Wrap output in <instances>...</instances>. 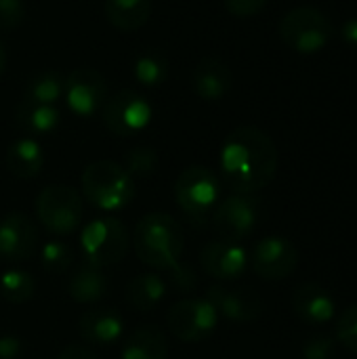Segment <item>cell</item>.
<instances>
[{"instance_id":"1","label":"cell","mask_w":357,"mask_h":359,"mask_svg":"<svg viewBox=\"0 0 357 359\" xmlns=\"http://www.w3.org/2000/svg\"><path fill=\"white\" fill-rule=\"evenodd\" d=\"M278 170V149L267 133L257 126L231 130L221 147V175L236 194H257L267 187Z\"/></svg>"},{"instance_id":"2","label":"cell","mask_w":357,"mask_h":359,"mask_svg":"<svg viewBox=\"0 0 357 359\" xmlns=\"http://www.w3.org/2000/svg\"><path fill=\"white\" fill-rule=\"evenodd\" d=\"M183 246V227L166 212H149L135 227L137 257L154 269H173L181 259Z\"/></svg>"},{"instance_id":"3","label":"cell","mask_w":357,"mask_h":359,"mask_svg":"<svg viewBox=\"0 0 357 359\" xmlns=\"http://www.w3.org/2000/svg\"><path fill=\"white\" fill-rule=\"evenodd\" d=\"M82 191L86 200L101 210H120L135 198V179L112 160H95L82 172Z\"/></svg>"},{"instance_id":"4","label":"cell","mask_w":357,"mask_h":359,"mask_svg":"<svg viewBox=\"0 0 357 359\" xmlns=\"http://www.w3.org/2000/svg\"><path fill=\"white\" fill-rule=\"evenodd\" d=\"M280 36L292 50L301 55L320 53L332 38L330 19L314 6H299L284 15Z\"/></svg>"},{"instance_id":"5","label":"cell","mask_w":357,"mask_h":359,"mask_svg":"<svg viewBox=\"0 0 357 359\" xmlns=\"http://www.w3.org/2000/svg\"><path fill=\"white\" fill-rule=\"evenodd\" d=\"M221 183L217 175L204 166L185 168L175 181V200L181 210L196 223L204 221L210 210L219 204Z\"/></svg>"},{"instance_id":"6","label":"cell","mask_w":357,"mask_h":359,"mask_svg":"<svg viewBox=\"0 0 357 359\" xmlns=\"http://www.w3.org/2000/svg\"><path fill=\"white\" fill-rule=\"evenodd\" d=\"M130 246L126 227L112 217L90 221L82 231V250L93 267H109L120 263Z\"/></svg>"},{"instance_id":"7","label":"cell","mask_w":357,"mask_h":359,"mask_svg":"<svg viewBox=\"0 0 357 359\" xmlns=\"http://www.w3.org/2000/svg\"><path fill=\"white\" fill-rule=\"evenodd\" d=\"M40 223L53 233H72L82 223L84 204L80 194L67 185H48L36 198Z\"/></svg>"},{"instance_id":"8","label":"cell","mask_w":357,"mask_h":359,"mask_svg":"<svg viewBox=\"0 0 357 359\" xmlns=\"http://www.w3.org/2000/svg\"><path fill=\"white\" fill-rule=\"evenodd\" d=\"M259 221V200L252 194H231L213 210V225L221 240L240 242L248 238Z\"/></svg>"},{"instance_id":"9","label":"cell","mask_w":357,"mask_h":359,"mask_svg":"<svg viewBox=\"0 0 357 359\" xmlns=\"http://www.w3.org/2000/svg\"><path fill=\"white\" fill-rule=\"evenodd\" d=\"M166 322L179 341L200 343L217 328L219 313L206 299H185L168 309Z\"/></svg>"},{"instance_id":"10","label":"cell","mask_w":357,"mask_h":359,"mask_svg":"<svg viewBox=\"0 0 357 359\" xmlns=\"http://www.w3.org/2000/svg\"><path fill=\"white\" fill-rule=\"evenodd\" d=\"M101 116L107 130H112L114 135L128 137L149 124L151 105L135 90H120L114 97H107L101 107Z\"/></svg>"},{"instance_id":"11","label":"cell","mask_w":357,"mask_h":359,"mask_svg":"<svg viewBox=\"0 0 357 359\" xmlns=\"http://www.w3.org/2000/svg\"><path fill=\"white\" fill-rule=\"evenodd\" d=\"M63 95L67 99L69 109L76 116L86 118L101 111L103 103L107 101V84L97 69L78 67L67 76L63 84Z\"/></svg>"},{"instance_id":"12","label":"cell","mask_w":357,"mask_h":359,"mask_svg":"<svg viewBox=\"0 0 357 359\" xmlns=\"http://www.w3.org/2000/svg\"><path fill=\"white\" fill-rule=\"evenodd\" d=\"M248 261L257 276L265 280H284L297 269L299 252L295 244L288 242L286 238L271 236V238L257 242Z\"/></svg>"},{"instance_id":"13","label":"cell","mask_w":357,"mask_h":359,"mask_svg":"<svg viewBox=\"0 0 357 359\" xmlns=\"http://www.w3.org/2000/svg\"><path fill=\"white\" fill-rule=\"evenodd\" d=\"M38 242V231L32 219L23 212H8L0 221V259L6 263L27 261Z\"/></svg>"},{"instance_id":"14","label":"cell","mask_w":357,"mask_h":359,"mask_svg":"<svg viewBox=\"0 0 357 359\" xmlns=\"http://www.w3.org/2000/svg\"><path fill=\"white\" fill-rule=\"evenodd\" d=\"M200 263L210 278L217 280H238L248 267V255L238 242L217 240L202 248Z\"/></svg>"},{"instance_id":"15","label":"cell","mask_w":357,"mask_h":359,"mask_svg":"<svg viewBox=\"0 0 357 359\" xmlns=\"http://www.w3.org/2000/svg\"><path fill=\"white\" fill-rule=\"evenodd\" d=\"M206 301L217 309L219 316H225L234 322H252L263 313V301L250 288L213 286L206 294Z\"/></svg>"},{"instance_id":"16","label":"cell","mask_w":357,"mask_h":359,"mask_svg":"<svg viewBox=\"0 0 357 359\" xmlns=\"http://www.w3.org/2000/svg\"><path fill=\"white\" fill-rule=\"evenodd\" d=\"M124 328L122 316L112 307H99L82 313L78 322V332L82 341L93 345H112L120 339Z\"/></svg>"},{"instance_id":"17","label":"cell","mask_w":357,"mask_h":359,"mask_svg":"<svg viewBox=\"0 0 357 359\" xmlns=\"http://www.w3.org/2000/svg\"><path fill=\"white\" fill-rule=\"evenodd\" d=\"M292 309L303 322L320 326V324H326L335 316V301L326 288L309 282L295 290Z\"/></svg>"},{"instance_id":"18","label":"cell","mask_w":357,"mask_h":359,"mask_svg":"<svg viewBox=\"0 0 357 359\" xmlns=\"http://www.w3.org/2000/svg\"><path fill=\"white\" fill-rule=\"evenodd\" d=\"M191 86L200 99L217 101L231 88V72L221 59L206 57L196 65L191 74Z\"/></svg>"},{"instance_id":"19","label":"cell","mask_w":357,"mask_h":359,"mask_svg":"<svg viewBox=\"0 0 357 359\" xmlns=\"http://www.w3.org/2000/svg\"><path fill=\"white\" fill-rule=\"evenodd\" d=\"M44 154L34 139H17L6 149V168L19 179H32L42 170Z\"/></svg>"},{"instance_id":"20","label":"cell","mask_w":357,"mask_h":359,"mask_svg":"<svg viewBox=\"0 0 357 359\" xmlns=\"http://www.w3.org/2000/svg\"><path fill=\"white\" fill-rule=\"evenodd\" d=\"M168 341L156 326H143L130 334L122 347V359H166Z\"/></svg>"},{"instance_id":"21","label":"cell","mask_w":357,"mask_h":359,"mask_svg":"<svg viewBox=\"0 0 357 359\" xmlns=\"http://www.w3.org/2000/svg\"><path fill=\"white\" fill-rule=\"evenodd\" d=\"M151 0H105L107 21L122 32H135L147 23Z\"/></svg>"},{"instance_id":"22","label":"cell","mask_w":357,"mask_h":359,"mask_svg":"<svg viewBox=\"0 0 357 359\" xmlns=\"http://www.w3.org/2000/svg\"><path fill=\"white\" fill-rule=\"evenodd\" d=\"M166 297V280L158 273H141L126 286V301L137 311H151Z\"/></svg>"},{"instance_id":"23","label":"cell","mask_w":357,"mask_h":359,"mask_svg":"<svg viewBox=\"0 0 357 359\" xmlns=\"http://www.w3.org/2000/svg\"><path fill=\"white\" fill-rule=\"evenodd\" d=\"M17 124L27 133H50L59 124V109L55 103H42L29 97H23L17 107Z\"/></svg>"},{"instance_id":"24","label":"cell","mask_w":357,"mask_h":359,"mask_svg":"<svg viewBox=\"0 0 357 359\" xmlns=\"http://www.w3.org/2000/svg\"><path fill=\"white\" fill-rule=\"evenodd\" d=\"M109 282L99 267L82 265L69 280V297L78 303H97L107 294Z\"/></svg>"},{"instance_id":"25","label":"cell","mask_w":357,"mask_h":359,"mask_svg":"<svg viewBox=\"0 0 357 359\" xmlns=\"http://www.w3.org/2000/svg\"><path fill=\"white\" fill-rule=\"evenodd\" d=\"M36 292V280L21 269H8L6 273H2L0 278V294L4 301L19 305L25 303L34 297Z\"/></svg>"},{"instance_id":"26","label":"cell","mask_w":357,"mask_h":359,"mask_svg":"<svg viewBox=\"0 0 357 359\" xmlns=\"http://www.w3.org/2000/svg\"><path fill=\"white\" fill-rule=\"evenodd\" d=\"M63 84H65V80L59 74L42 72L29 82V88H27L25 97L42 101V103H57V99L63 95Z\"/></svg>"},{"instance_id":"27","label":"cell","mask_w":357,"mask_h":359,"mask_svg":"<svg viewBox=\"0 0 357 359\" xmlns=\"http://www.w3.org/2000/svg\"><path fill=\"white\" fill-rule=\"evenodd\" d=\"M40 261H42V267L50 273H65L72 263H74V250L69 244L65 242H48L42 246V252H40Z\"/></svg>"},{"instance_id":"28","label":"cell","mask_w":357,"mask_h":359,"mask_svg":"<svg viewBox=\"0 0 357 359\" xmlns=\"http://www.w3.org/2000/svg\"><path fill=\"white\" fill-rule=\"evenodd\" d=\"M168 74V67H166V61L156 55V53H147V55H141L137 61H135V76L147 84V86H156L160 82H164Z\"/></svg>"},{"instance_id":"29","label":"cell","mask_w":357,"mask_h":359,"mask_svg":"<svg viewBox=\"0 0 357 359\" xmlns=\"http://www.w3.org/2000/svg\"><path fill=\"white\" fill-rule=\"evenodd\" d=\"M158 166V156L149 147H135L126 154L124 160V170L130 177H147L156 170Z\"/></svg>"},{"instance_id":"30","label":"cell","mask_w":357,"mask_h":359,"mask_svg":"<svg viewBox=\"0 0 357 359\" xmlns=\"http://www.w3.org/2000/svg\"><path fill=\"white\" fill-rule=\"evenodd\" d=\"M337 337L349 351L357 353V305H351L341 313L337 324Z\"/></svg>"},{"instance_id":"31","label":"cell","mask_w":357,"mask_h":359,"mask_svg":"<svg viewBox=\"0 0 357 359\" xmlns=\"http://www.w3.org/2000/svg\"><path fill=\"white\" fill-rule=\"evenodd\" d=\"M25 19L23 0H0V29H15Z\"/></svg>"},{"instance_id":"32","label":"cell","mask_w":357,"mask_h":359,"mask_svg":"<svg viewBox=\"0 0 357 359\" xmlns=\"http://www.w3.org/2000/svg\"><path fill=\"white\" fill-rule=\"evenodd\" d=\"M223 4L236 17H255L265 8L267 0H223Z\"/></svg>"},{"instance_id":"33","label":"cell","mask_w":357,"mask_h":359,"mask_svg":"<svg viewBox=\"0 0 357 359\" xmlns=\"http://www.w3.org/2000/svg\"><path fill=\"white\" fill-rule=\"evenodd\" d=\"M335 351V345L330 339L326 337H316V339H309L305 345H303V355L305 359H330Z\"/></svg>"},{"instance_id":"34","label":"cell","mask_w":357,"mask_h":359,"mask_svg":"<svg viewBox=\"0 0 357 359\" xmlns=\"http://www.w3.org/2000/svg\"><path fill=\"white\" fill-rule=\"evenodd\" d=\"M173 276H170V284L179 290V292H189L194 286H196V273L189 265H181L177 263L173 269Z\"/></svg>"},{"instance_id":"35","label":"cell","mask_w":357,"mask_h":359,"mask_svg":"<svg viewBox=\"0 0 357 359\" xmlns=\"http://www.w3.org/2000/svg\"><path fill=\"white\" fill-rule=\"evenodd\" d=\"M57 359H97V355L84 345H69L59 353Z\"/></svg>"},{"instance_id":"36","label":"cell","mask_w":357,"mask_h":359,"mask_svg":"<svg viewBox=\"0 0 357 359\" xmlns=\"http://www.w3.org/2000/svg\"><path fill=\"white\" fill-rule=\"evenodd\" d=\"M341 38L347 46L357 48V17L353 19H347L341 27Z\"/></svg>"},{"instance_id":"37","label":"cell","mask_w":357,"mask_h":359,"mask_svg":"<svg viewBox=\"0 0 357 359\" xmlns=\"http://www.w3.org/2000/svg\"><path fill=\"white\" fill-rule=\"evenodd\" d=\"M21 345L17 339H0V358L2 359H13L19 353Z\"/></svg>"},{"instance_id":"38","label":"cell","mask_w":357,"mask_h":359,"mask_svg":"<svg viewBox=\"0 0 357 359\" xmlns=\"http://www.w3.org/2000/svg\"><path fill=\"white\" fill-rule=\"evenodd\" d=\"M4 63H6V55H4V46H2V42H0V74H2V69H4Z\"/></svg>"}]
</instances>
